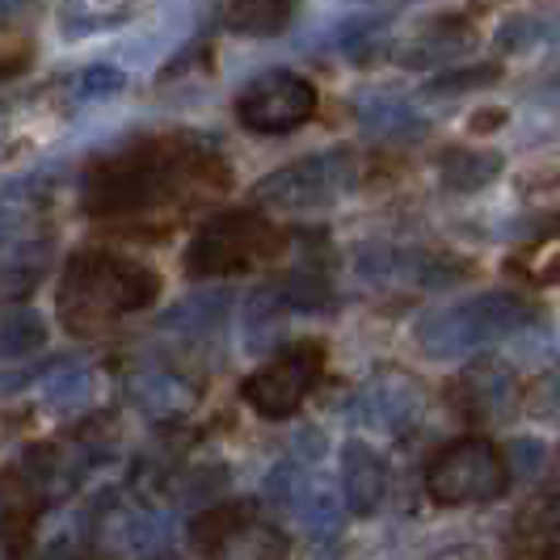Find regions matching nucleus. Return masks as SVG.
I'll return each mask as SVG.
<instances>
[{
	"label": "nucleus",
	"mask_w": 560,
	"mask_h": 560,
	"mask_svg": "<svg viewBox=\"0 0 560 560\" xmlns=\"http://www.w3.org/2000/svg\"><path fill=\"white\" fill-rule=\"evenodd\" d=\"M207 156H182L177 143H148L131 156H114L89 186V202L102 215H127L161 207L182 190V182H195Z\"/></svg>",
	"instance_id": "nucleus-1"
},
{
	"label": "nucleus",
	"mask_w": 560,
	"mask_h": 560,
	"mask_svg": "<svg viewBox=\"0 0 560 560\" xmlns=\"http://www.w3.org/2000/svg\"><path fill=\"white\" fill-rule=\"evenodd\" d=\"M532 320L535 308L523 295L493 291V295H477V300L430 312L421 320L418 341L421 350L434 354V359H468V354H477L485 346L510 337L514 329H527Z\"/></svg>",
	"instance_id": "nucleus-2"
},
{
	"label": "nucleus",
	"mask_w": 560,
	"mask_h": 560,
	"mask_svg": "<svg viewBox=\"0 0 560 560\" xmlns=\"http://www.w3.org/2000/svg\"><path fill=\"white\" fill-rule=\"evenodd\" d=\"M152 291H156V279L136 266L118 257H84L63 282V320L72 329L81 325V334H93V325L148 304Z\"/></svg>",
	"instance_id": "nucleus-3"
},
{
	"label": "nucleus",
	"mask_w": 560,
	"mask_h": 560,
	"mask_svg": "<svg viewBox=\"0 0 560 560\" xmlns=\"http://www.w3.org/2000/svg\"><path fill=\"white\" fill-rule=\"evenodd\" d=\"M510 485V464L489 439H459L425 468V493L443 505L498 502Z\"/></svg>",
	"instance_id": "nucleus-4"
},
{
	"label": "nucleus",
	"mask_w": 560,
	"mask_h": 560,
	"mask_svg": "<svg viewBox=\"0 0 560 560\" xmlns=\"http://www.w3.org/2000/svg\"><path fill=\"white\" fill-rule=\"evenodd\" d=\"M320 366H325V350L316 341H300L291 350H282L275 363H266L249 384L245 396L257 413L266 418H287L304 405V396L312 393V384L320 380Z\"/></svg>",
	"instance_id": "nucleus-5"
},
{
	"label": "nucleus",
	"mask_w": 560,
	"mask_h": 560,
	"mask_svg": "<svg viewBox=\"0 0 560 560\" xmlns=\"http://www.w3.org/2000/svg\"><path fill=\"white\" fill-rule=\"evenodd\" d=\"M279 249V232L257 220V215H224L207 228L190 249L198 275H224V270H245L253 261L270 257Z\"/></svg>",
	"instance_id": "nucleus-6"
},
{
	"label": "nucleus",
	"mask_w": 560,
	"mask_h": 560,
	"mask_svg": "<svg viewBox=\"0 0 560 560\" xmlns=\"http://www.w3.org/2000/svg\"><path fill=\"white\" fill-rule=\"evenodd\" d=\"M316 110V89L291 72H270L261 81H253L241 97V122L253 131H291L300 122H308Z\"/></svg>",
	"instance_id": "nucleus-7"
},
{
	"label": "nucleus",
	"mask_w": 560,
	"mask_h": 560,
	"mask_svg": "<svg viewBox=\"0 0 560 560\" xmlns=\"http://www.w3.org/2000/svg\"><path fill=\"white\" fill-rule=\"evenodd\" d=\"M451 400L472 425H493L505 421L518 405H523V388L514 380V371L502 363H472L451 388Z\"/></svg>",
	"instance_id": "nucleus-8"
},
{
	"label": "nucleus",
	"mask_w": 560,
	"mask_h": 560,
	"mask_svg": "<svg viewBox=\"0 0 560 560\" xmlns=\"http://www.w3.org/2000/svg\"><path fill=\"white\" fill-rule=\"evenodd\" d=\"M346 186H350V161L334 152V156H308L300 165L282 168L279 177L261 186V198L279 207H316V202L337 198Z\"/></svg>",
	"instance_id": "nucleus-9"
},
{
	"label": "nucleus",
	"mask_w": 560,
	"mask_h": 560,
	"mask_svg": "<svg viewBox=\"0 0 560 560\" xmlns=\"http://www.w3.org/2000/svg\"><path fill=\"white\" fill-rule=\"evenodd\" d=\"M502 173V156L498 152H477V148H455L443 156V182L455 195H472L485 190L493 177Z\"/></svg>",
	"instance_id": "nucleus-10"
},
{
	"label": "nucleus",
	"mask_w": 560,
	"mask_h": 560,
	"mask_svg": "<svg viewBox=\"0 0 560 560\" xmlns=\"http://www.w3.org/2000/svg\"><path fill=\"white\" fill-rule=\"evenodd\" d=\"M384 464L371 455L366 447H350L346 451V493H350V505L359 514H371L380 498H384Z\"/></svg>",
	"instance_id": "nucleus-11"
},
{
	"label": "nucleus",
	"mask_w": 560,
	"mask_h": 560,
	"mask_svg": "<svg viewBox=\"0 0 560 560\" xmlns=\"http://www.w3.org/2000/svg\"><path fill=\"white\" fill-rule=\"evenodd\" d=\"M295 13L291 0H232L228 4V26L241 34H279Z\"/></svg>",
	"instance_id": "nucleus-12"
},
{
	"label": "nucleus",
	"mask_w": 560,
	"mask_h": 560,
	"mask_svg": "<svg viewBox=\"0 0 560 560\" xmlns=\"http://www.w3.org/2000/svg\"><path fill=\"white\" fill-rule=\"evenodd\" d=\"M557 34V22L544 18V13H523V18H510L502 30H498V47L502 51H532L539 43H548Z\"/></svg>",
	"instance_id": "nucleus-13"
},
{
	"label": "nucleus",
	"mask_w": 560,
	"mask_h": 560,
	"mask_svg": "<svg viewBox=\"0 0 560 560\" xmlns=\"http://www.w3.org/2000/svg\"><path fill=\"white\" fill-rule=\"evenodd\" d=\"M523 409L539 421H557L560 425V371H544L523 388Z\"/></svg>",
	"instance_id": "nucleus-14"
},
{
	"label": "nucleus",
	"mask_w": 560,
	"mask_h": 560,
	"mask_svg": "<svg viewBox=\"0 0 560 560\" xmlns=\"http://www.w3.org/2000/svg\"><path fill=\"white\" fill-rule=\"evenodd\" d=\"M13 68H18V63H0V72H13Z\"/></svg>",
	"instance_id": "nucleus-15"
}]
</instances>
